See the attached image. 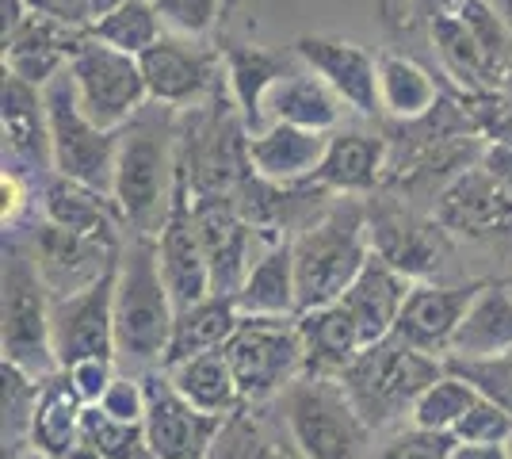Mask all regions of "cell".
Here are the masks:
<instances>
[{"label":"cell","instance_id":"d590c367","mask_svg":"<svg viewBox=\"0 0 512 459\" xmlns=\"http://www.w3.org/2000/svg\"><path fill=\"white\" fill-rule=\"evenodd\" d=\"M81 440L100 459H153L146 421H123V417L107 414L100 402L85 406Z\"/></svg>","mask_w":512,"mask_h":459},{"label":"cell","instance_id":"836d02e7","mask_svg":"<svg viewBox=\"0 0 512 459\" xmlns=\"http://www.w3.org/2000/svg\"><path fill=\"white\" fill-rule=\"evenodd\" d=\"M436 104H440V85L417 58H409L402 50L379 54V108L394 123L425 119Z\"/></svg>","mask_w":512,"mask_h":459},{"label":"cell","instance_id":"ac0fdd59","mask_svg":"<svg viewBox=\"0 0 512 459\" xmlns=\"http://www.w3.org/2000/svg\"><path fill=\"white\" fill-rule=\"evenodd\" d=\"M92 39L88 27H73L43 12H23V20L4 31V69L23 77L27 85L46 88L62 69H69L73 54Z\"/></svg>","mask_w":512,"mask_h":459},{"label":"cell","instance_id":"3957f363","mask_svg":"<svg viewBox=\"0 0 512 459\" xmlns=\"http://www.w3.org/2000/svg\"><path fill=\"white\" fill-rule=\"evenodd\" d=\"M444 372H448V360L428 356L417 345H409L406 337L390 333L383 341L367 345L337 379L344 383L348 398L356 402L363 421L375 433H383V429H398L406 417H413L417 398Z\"/></svg>","mask_w":512,"mask_h":459},{"label":"cell","instance_id":"603a6c76","mask_svg":"<svg viewBox=\"0 0 512 459\" xmlns=\"http://www.w3.org/2000/svg\"><path fill=\"white\" fill-rule=\"evenodd\" d=\"M413 284L417 280H409L406 272H398L394 264H386L383 257L371 253V261L363 264L360 276L333 303H341L348 310V318L356 322V329L363 333V341L375 345V341L394 333V322H398Z\"/></svg>","mask_w":512,"mask_h":459},{"label":"cell","instance_id":"4dcf8cb0","mask_svg":"<svg viewBox=\"0 0 512 459\" xmlns=\"http://www.w3.org/2000/svg\"><path fill=\"white\" fill-rule=\"evenodd\" d=\"M85 398L73 391L65 372L50 375L39 394V406L31 417V448L50 459H69L81 448V417H85Z\"/></svg>","mask_w":512,"mask_h":459},{"label":"cell","instance_id":"52a82bcc","mask_svg":"<svg viewBox=\"0 0 512 459\" xmlns=\"http://www.w3.org/2000/svg\"><path fill=\"white\" fill-rule=\"evenodd\" d=\"M226 356L237 375L241 398L256 406L287 391L306 372L299 314L291 318H241L237 333L226 341Z\"/></svg>","mask_w":512,"mask_h":459},{"label":"cell","instance_id":"681fc988","mask_svg":"<svg viewBox=\"0 0 512 459\" xmlns=\"http://www.w3.org/2000/svg\"><path fill=\"white\" fill-rule=\"evenodd\" d=\"M264 459H302V456H299V448H295V444H291V448H279V444H276V448H272Z\"/></svg>","mask_w":512,"mask_h":459},{"label":"cell","instance_id":"f35d334b","mask_svg":"<svg viewBox=\"0 0 512 459\" xmlns=\"http://www.w3.org/2000/svg\"><path fill=\"white\" fill-rule=\"evenodd\" d=\"M165 31L180 35V39H199L207 43L214 35V27L222 23V0H153Z\"/></svg>","mask_w":512,"mask_h":459},{"label":"cell","instance_id":"6da1fadb","mask_svg":"<svg viewBox=\"0 0 512 459\" xmlns=\"http://www.w3.org/2000/svg\"><path fill=\"white\" fill-rule=\"evenodd\" d=\"M180 184V111L146 104L119 131L111 199L134 234H161Z\"/></svg>","mask_w":512,"mask_h":459},{"label":"cell","instance_id":"d4e9b609","mask_svg":"<svg viewBox=\"0 0 512 459\" xmlns=\"http://www.w3.org/2000/svg\"><path fill=\"white\" fill-rule=\"evenodd\" d=\"M325 150H329V134L291 127V123H268L264 131L249 134V165L260 180H272V184L314 180Z\"/></svg>","mask_w":512,"mask_h":459},{"label":"cell","instance_id":"e575fe53","mask_svg":"<svg viewBox=\"0 0 512 459\" xmlns=\"http://www.w3.org/2000/svg\"><path fill=\"white\" fill-rule=\"evenodd\" d=\"M88 31H92V39L115 46V50H123V54H134V58H138L142 50H150L161 35H169L153 0H123V4H115L111 12L96 16V23H92Z\"/></svg>","mask_w":512,"mask_h":459},{"label":"cell","instance_id":"30bf717a","mask_svg":"<svg viewBox=\"0 0 512 459\" xmlns=\"http://www.w3.org/2000/svg\"><path fill=\"white\" fill-rule=\"evenodd\" d=\"M127 230H104V234H81V230H65L54 222H39V230L27 238L35 264L43 272L46 287L54 299L77 295L85 287L100 284L107 272H115L119 253H123Z\"/></svg>","mask_w":512,"mask_h":459},{"label":"cell","instance_id":"8992f818","mask_svg":"<svg viewBox=\"0 0 512 459\" xmlns=\"http://www.w3.org/2000/svg\"><path fill=\"white\" fill-rule=\"evenodd\" d=\"M50 287L35 264L31 245L4 238V295H0V352L8 364L23 368L35 379L58 375L54 329H50Z\"/></svg>","mask_w":512,"mask_h":459},{"label":"cell","instance_id":"d6a6232c","mask_svg":"<svg viewBox=\"0 0 512 459\" xmlns=\"http://www.w3.org/2000/svg\"><path fill=\"white\" fill-rule=\"evenodd\" d=\"M237 326H241V310H237L234 295H207L199 303L176 310L165 368L188 360V356H199V352L226 349V341L237 333Z\"/></svg>","mask_w":512,"mask_h":459},{"label":"cell","instance_id":"bcb514c9","mask_svg":"<svg viewBox=\"0 0 512 459\" xmlns=\"http://www.w3.org/2000/svg\"><path fill=\"white\" fill-rule=\"evenodd\" d=\"M0 196H4V230H12L27 211V203H31V180L16 169H4L0 173Z\"/></svg>","mask_w":512,"mask_h":459},{"label":"cell","instance_id":"277c9868","mask_svg":"<svg viewBox=\"0 0 512 459\" xmlns=\"http://www.w3.org/2000/svg\"><path fill=\"white\" fill-rule=\"evenodd\" d=\"M295 245V280H299V314L341 299L348 284L371 261V230L367 207L356 196H341V203L325 207L318 219H310Z\"/></svg>","mask_w":512,"mask_h":459},{"label":"cell","instance_id":"8fae6325","mask_svg":"<svg viewBox=\"0 0 512 459\" xmlns=\"http://www.w3.org/2000/svg\"><path fill=\"white\" fill-rule=\"evenodd\" d=\"M138 62H142V77H146L153 104H165L176 111L207 104L226 81L222 50H211L199 39L161 35L150 50L138 54Z\"/></svg>","mask_w":512,"mask_h":459},{"label":"cell","instance_id":"7402d4cb","mask_svg":"<svg viewBox=\"0 0 512 459\" xmlns=\"http://www.w3.org/2000/svg\"><path fill=\"white\" fill-rule=\"evenodd\" d=\"M478 287L482 284H432V280L413 284L406 306L394 322V333L428 356L448 360L455 329L463 322L470 299L478 295Z\"/></svg>","mask_w":512,"mask_h":459},{"label":"cell","instance_id":"44dd1931","mask_svg":"<svg viewBox=\"0 0 512 459\" xmlns=\"http://www.w3.org/2000/svg\"><path fill=\"white\" fill-rule=\"evenodd\" d=\"M222 50V69H226V88H230V100L237 104L241 119L249 134L264 131L268 127V92L291 73L299 69V54L295 46L291 50H268V46L256 43H226Z\"/></svg>","mask_w":512,"mask_h":459},{"label":"cell","instance_id":"c3c4849f","mask_svg":"<svg viewBox=\"0 0 512 459\" xmlns=\"http://www.w3.org/2000/svg\"><path fill=\"white\" fill-rule=\"evenodd\" d=\"M451 459H509L505 444H455Z\"/></svg>","mask_w":512,"mask_h":459},{"label":"cell","instance_id":"f1b7e54d","mask_svg":"<svg viewBox=\"0 0 512 459\" xmlns=\"http://www.w3.org/2000/svg\"><path fill=\"white\" fill-rule=\"evenodd\" d=\"M39 207L43 219L65 230H81V234H104V230H127V222L119 215L111 192H100L92 184L69 180V176H46L39 188Z\"/></svg>","mask_w":512,"mask_h":459},{"label":"cell","instance_id":"f6af8a7d","mask_svg":"<svg viewBox=\"0 0 512 459\" xmlns=\"http://www.w3.org/2000/svg\"><path fill=\"white\" fill-rule=\"evenodd\" d=\"M31 12H43L73 27H92L96 23V4L92 0H23Z\"/></svg>","mask_w":512,"mask_h":459},{"label":"cell","instance_id":"7dc6e473","mask_svg":"<svg viewBox=\"0 0 512 459\" xmlns=\"http://www.w3.org/2000/svg\"><path fill=\"white\" fill-rule=\"evenodd\" d=\"M375 12L386 35H409L413 31V0H375Z\"/></svg>","mask_w":512,"mask_h":459},{"label":"cell","instance_id":"f5cc1de1","mask_svg":"<svg viewBox=\"0 0 512 459\" xmlns=\"http://www.w3.org/2000/svg\"><path fill=\"white\" fill-rule=\"evenodd\" d=\"M20 459H50V456H43V452H35V448H27Z\"/></svg>","mask_w":512,"mask_h":459},{"label":"cell","instance_id":"4316f807","mask_svg":"<svg viewBox=\"0 0 512 459\" xmlns=\"http://www.w3.org/2000/svg\"><path fill=\"white\" fill-rule=\"evenodd\" d=\"M512 349V284H482L455 329L448 360H490Z\"/></svg>","mask_w":512,"mask_h":459},{"label":"cell","instance_id":"9c48e42d","mask_svg":"<svg viewBox=\"0 0 512 459\" xmlns=\"http://www.w3.org/2000/svg\"><path fill=\"white\" fill-rule=\"evenodd\" d=\"M73 92L85 115L104 131H123L138 111L150 104V88L142 77V62L115 46L88 39L69 62Z\"/></svg>","mask_w":512,"mask_h":459},{"label":"cell","instance_id":"d6986e66","mask_svg":"<svg viewBox=\"0 0 512 459\" xmlns=\"http://www.w3.org/2000/svg\"><path fill=\"white\" fill-rule=\"evenodd\" d=\"M0 123H4V169H16L27 180L35 173L54 176V150H50L43 88L27 85L23 77L4 69Z\"/></svg>","mask_w":512,"mask_h":459},{"label":"cell","instance_id":"2e32d148","mask_svg":"<svg viewBox=\"0 0 512 459\" xmlns=\"http://www.w3.org/2000/svg\"><path fill=\"white\" fill-rule=\"evenodd\" d=\"M295 54L306 69H314L325 85L344 100V108L375 119L379 115V54L363 50L341 35H299Z\"/></svg>","mask_w":512,"mask_h":459},{"label":"cell","instance_id":"83f0119b","mask_svg":"<svg viewBox=\"0 0 512 459\" xmlns=\"http://www.w3.org/2000/svg\"><path fill=\"white\" fill-rule=\"evenodd\" d=\"M344 100L321 81L314 69H291L272 92H268V123H291L306 131L333 134L341 127Z\"/></svg>","mask_w":512,"mask_h":459},{"label":"cell","instance_id":"816d5d0a","mask_svg":"<svg viewBox=\"0 0 512 459\" xmlns=\"http://www.w3.org/2000/svg\"><path fill=\"white\" fill-rule=\"evenodd\" d=\"M96 4V16H104V12H111L115 4H123V0H92Z\"/></svg>","mask_w":512,"mask_h":459},{"label":"cell","instance_id":"e0dca14e","mask_svg":"<svg viewBox=\"0 0 512 459\" xmlns=\"http://www.w3.org/2000/svg\"><path fill=\"white\" fill-rule=\"evenodd\" d=\"M157 257H161V272H165V284L172 291L176 310L214 295L211 264L203 253V238H199V226H195V199L184 173H180L176 196H172L169 219L157 234Z\"/></svg>","mask_w":512,"mask_h":459},{"label":"cell","instance_id":"f546056e","mask_svg":"<svg viewBox=\"0 0 512 459\" xmlns=\"http://www.w3.org/2000/svg\"><path fill=\"white\" fill-rule=\"evenodd\" d=\"M302 349H306V372L318 375H341L363 349V333L348 318L341 303H325L299 314Z\"/></svg>","mask_w":512,"mask_h":459},{"label":"cell","instance_id":"60d3db41","mask_svg":"<svg viewBox=\"0 0 512 459\" xmlns=\"http://www.w3.org/2000/svg\"><path fill=\"white\" fill-rule=\"evenodd\" d=\"M448 368L470 379L486 398H493L497 406H505L512 414V349L490 356V360H448Z\"/></svg>","mask_w":512,"mask_h":459},{"label":"cell","instance_id":"9a60e30c","mask_svg":"<svg viewBox=\"0 0 512 459\" xmlns=\"http://www.w3.org/2000/svg\"><path fill=\"white\" fill-rule=\"evenodd\" d=\"M195 199V226L203 238V253L211 264V287L214 295H237L245 284L249 268L260 253H253L256 230L253 222L241 215L234 192L222 196H192Z\"/></svg>","mask_w":512,"mask_h":459},{"label":"cell","instance_id":"4fadbf2b","mask_svg":"<svg viewBox=\"0 0 512 459\" xmlns=\"http://www.w3.org/2000/svg\"><path fill=\"white\" fill-rule=\"evenodd\" d=\"M367 230H371V253L417 284L440 272V261L448 257V230L436 219L413 215L394 199L367 207Z\"/></svg>","mask_w":512,"mask_h":459},{"label":"cell","instance_id":"7a4b0ae2","mask_svg":"<svg viewBox=\"0 0 512 459\" xmlns=\"http://www.w3.org/2000/svg\"><path fill=\"white\" fill-rule=\"evenodd\" d=\"M176 303L161 272L157 238L127 230L115 268V364L119 372L146 375L165 368Z\"/></svg>","mask_w":512,"mask_h":459},{"label":"cell","instance_id":"cb8c5ba5","mask_svg":"<svg viewBox=\"0 0 512 459\" xmlns=\"http://www.w3.org/2000/svg\"><path fill=\"white\" fill-rule=\"evenodd\" d=\"M386 169H390V142L383 134L333 131L314 184L337 196H367L386 184Z\"/></svg>","mask_w":512,"mask_h":459},{"label":"cell","instance_id":"5b68a950","mask_svg":"<svg viewBox=\"0 0 512 459\" xmlns=\"http://www.w3.org/2000/svg\"><path fill=\"white\" fill-rule=\"evenodd\" d=\"M287 437L302 459H367L375 429L363 421L337 375L302 372L279 394Z\"/></svg>","mask_w":512,"mask_h":459},{"label":"cell","instance_id":"7bdbcfd3","mask_svg":"<svg viewBox=\"0 0 512 459\" xmlns=\"http://www.w3.org/2000/svg\"><path fill=\"white\" fill-rule=\"evenodd\" d=\"M100 406L123 421H146V375L119 372L100 398Z\"/></svg>","mask_w":512,"mask_h":459},{"label":"cell","instance_id":"ab89813d","mask_svg":"<svg viewBox=\"0 0 512 459\" xmlns=\"http://www.w3.org/2000/svg\"><path fill=\"white\" fill-rule=\"evenodd\" d=\"M451 437H455V444H505L512 437V414L482 394L467 414L459 417Z\"/></svg>","mask_w":512,"mask_h":459},{"label":"cell","instance_id":"7c38bea8","mask_svg":"<svg viewBox=\"0 0 512 459\" xmlns=\"http://www.w3.org/2000/svg\"><path fill=\"white\" fill-rule=\"evenodd\" d=\"M50 329H54L58 368L92 360V356L115 360V272H107L100 284L85 287L77 295L54 299Z\"/></svg>","mask_w":512,"mask_h":459},{"label":"cell","instance_id":"ee69618b","mask_svg":"<svg viewBox=\"0 0 512 459\" xmlns=\"http://www.w3.org/2000/svg\"><path fill=\"white\" fill-rule=\"evenodd\" d=\"M62 372H65V379L73 383V391L92 406V402L104 398V391L111 387V379L119 375V364H115V360H104V356H92V360L69 364V368H62Z\"/></svg>","mask_w":512,"mask_h":459},{"label":"cell","instance_id":"db71d44e","mask_svg":"<svg viewBox=\"0 0 512 459\" xmlns=\"http://www.w3.org/2000/svg\"><path fill=\"white\" fill-rule=\"evenodd\" d=\"M505 448H509V459H512V437H509V440H505Z\"/></svg>","mask_w":512,"mask_h":459},{"label":"cell","instance_id":"484cf974","mask_svg":"<svg viewBox=\"0 0 512 459\" xmlns=\"http://www.w3.org/2000/svg\"><path fill=\"white\" fill-rule=\"evenodd\" d=\"M241 318H291L299 314V280H295V245L276 238L260 249L245 284L234 295Z\"/></svg>","mask_w":512,"mask_h":459},{"label":"cell","instance_id":"ba28073f","mask_svg":"<svg viewBox=\"0 0 512 459\" xmlns=\"http://www.w3.org/2000/svg\"><path fill=\"white\" fill-rule=\"evenodd\" d=\"M46 123H50V150H54V173L92 184L100 192H111L115 176V150H119V131H104L85 115L73 77L62 69L50 85L43 88Z\"/></svg>","mask_w":512,"mask_h":459},{"label":"cell","instance_id":"8d00e7d4","mask_svg":"<svg viewBox=\"0 0 512 459\" xmlns=\"http://www.w3.org/2000/svg\"><path fill=\"white\" fill-rule=\"evenodd\" d=\"M478 398H482V391H478L470 379H463V375H455L448 368V372L440 375V379L417 398L409 421H413L417 429H428V433H451V429L459 425V417L467 414Z\"/></svg>","mask_w":512,"mask_h":459},{"label":"cell","instance_id":"ffe728a7","mask_svg":"<svg viewBox=\"0 0 512 459\" xmlns=\"http://www.w3.org/2000/svg\"><path fill=\"white\" fill-rule=\"evenodd\" d=\"M432 219L448 234H463V238L512 234V196L482 165H470L440 188Z\"/></svg>","mask_w":512,"mask_h":459},{"label":"cell","instance_id":"b9f144b4","mask_svg":"<svg viewBox=\"0 0 512 459\" xmlns=\"http://www.w3.org/2000/svg\"><path fill=\"white\" fill-rule=\"evenodd\" d=\"M455 437L451 433H428V429H406L386 444L375 459H451Z\"/></svg>","mask_w":512,"mask_h":459},{"label":"cell","instance_id":"74e56055","mask_svg":"<svg viewBox=\"0 0 512 459\" xmlns=\"http://www.w3.org/2000/svg\"><path fill=\"white\" fill-rule=\"evenodd\" d=\"M245 406H249V402H241L234 414L222 417L207 459H264L276 448L272 440L264 437V425H260Z\"/></svg>","mask_w":512,"mask_h":459},{"label":"cell","instance_id":"5bb4252c","mask_svg":"<svg viewBox=\"0 0 512 459\" xmlns=\"http://www.w3.org/2000/svg\"><path fill=\"white\" fill-rule=\"evenodd\" d=\"M222 417L195 410L165 368L146 372V437L153 459H207Z\"/></svg>","mask_w":512,"mask_h":459},{"label":"cell","instance_id":"1f68e13d","mask_svg":"<svg viewBox=\"0 0 512 459\" xmlns=\"http://www.w3.org/2000/svg\"><path fill=\"white\" fill-rule=\"evenodd\" d=\"M165 375L172 379V387L184 394L195 410H203V414L226 417L245 402L226 349L199 352V356H188L180 364H169Z\"/></svg>","mask_w":512,"mask_h":459},{"label":"cell","instance_id":"f907efd6","mask_svg":"<svg viewBox=\"0 0 512 459\" xmlns=\"http://www.w3.org/2000/svg\"><path fill=\"white\" fill-rule=\"evenodd\" d=\"M493 8H497V12H501V16H505V20L512 23V0H490Z\"/></svg>","mask_w":512,"mask_h":459}]
</instances>
